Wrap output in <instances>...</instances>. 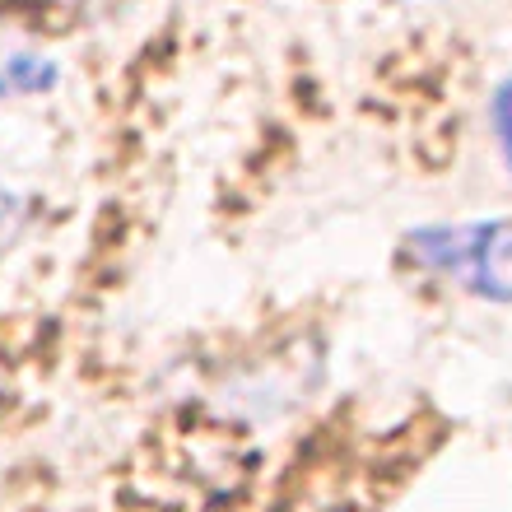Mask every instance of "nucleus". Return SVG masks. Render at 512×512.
Listing matches in <instances>:
<instances>
[{"label":"nucleus","instance_id":"2","mask_svg":"<svg viewBox=\"0 0 512 512\" xmlns=\"http://www.w3.org/2000/svg\"><path fill=\"white\" fill-rule=\"evenodd\" d=\"M303 391H308V378H303V364L294 354L289 359H266V364L224 382V410L261 424V419H280L284 410H294Z\"/></svg>","mask_w":512,"mask_h":512},{"label":"nucleus","instance_id":"5","mask_svg":"<svg viewBox=\"0 0 512 512\" xmlns=\"http://www.w3.org/2000/svg\"><path fill=\"white\" fill-rule=\"evenodd\" d=\"M489 112H494V135H499L503 159H508V168H512V80H503L499 89H494Z\"/></svg>","mask_w":512,"mask_h":512},{"label":"nucleus","instance_id":"1","mask_svg":"<svg viewBox=\"0 0 512 512\" xmlns=\"http://www.w3.org/2000/svg\"><path fill=\"white\" fill-rule=\"evenodd\" d=\"M410 256L489 303H512V219L419 229L410 233Z\"/></svg>","mask_w":512,"mask_h":512},{"label":"nucleus","instance_id":"4","mask_svg":"<svg viewBox=\"0 0 512 512\" xmlns=\"http://www.w3.org/2000/svg\"><path fill=\"white\" fill-rule=\"evenodd\" d=\"M24 229H28V205L14 191H0V252L19 243Z\"/></svg>","mask_w":512,"mask_h":512},{"label":"nucleus","instance_id":"3","mask_svg":"<svg viewBox=\"0 0 512 512\" xmlns=\"http://www.w3.org/2000/svg\"><path fill=\"white\" fill-rule=\"evenodd\" d=\"M56 84V66L47 56H33V52H14L0 61V94H42Z\"/></svg>","mask_w":512,"mask_h":512}]
</instances>
